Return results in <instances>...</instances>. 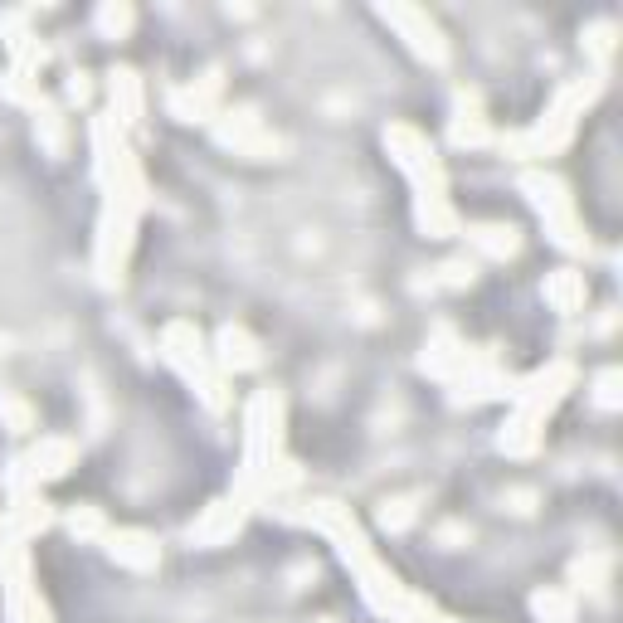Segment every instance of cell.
Listing matches in <instances>:
<instances>
[{"label":"cell","mask_w":623,"mask_h":623,"mask_svg":"<svg viewBox=\"0 0 623 623\" xmlns=\"http://www.w3.org/2000/svg\"><path fill=\"white\" fill-rule=\"evenodd\" d=\"M380 20H390L419 59H429V64H443V59H448V44H443L439 25H434L424 10H414V5H380Z\"/></svg>","instance_id":"6da1fadb"},{"label":"cell","mask_w":623,"mask_h":623,"mask_svg":"<svg viewBox=\"0 0 623 623\" xmlns=\"http://www.w3.org/2000/svg\"><path fill=\"white\" fill-rule=\"evenodd\" d=\"M385 147H390V156L400 161L404 171L419 181V190H443V176H439V161H434V151H429V142L414 132V127H390L385 132Z\"/></svg>","instance_id":"7a4b0ae2"},{"label":"cell","mask_w":623,"mask_h":623,"mask_svg":"<svg viewBox=\"0 0 623 623\" xmlns=\"http://www.w3.org/2000/svg\"><path fill=\"white\" fill-rule=\"evenodd\" d=\"M74 458H78V448L69 439H39V448L20 468H25V482H39V477H64Z\"/></svg>","instance_id":"3957f363"},{"label":"cell","mask_w":623,"mask_h":623,"mask_svg":"<svg viewBox=\"0 0 623 623\" xmlns=\"http://www.w3.org/2000/svg\"><path fill=\"white\" fill-rule=\"evenodd\" d=\"M108 550H112V560H122L132 570H156V541H151L147 531H112Z\"/></svg>","instance_id":"277c9868"},{"label":"cell","mask_w":623,"mask_h":623,"mask_svg":"<svg viewBox=\"0 0 623 623\" xmlns=\"http://www.w3.org/2000/svg\"><path fill=\"white\" fill-rule=\"evenodd\" d=\"M234 531H239V502H220V507H210V512L190 526V541H195V546H215V541L234 536Z\"/></svg>","instance_id":"5b68a950"},{"label":"cell","mask_w":623,"mask_h":623,"mask_svg":"<svg viewBox=\"0 0 623 623\" xmlns=\"http://www.w3.org/2000/svg\"><path fill=\"white\" fill-rule=\"evenodd\" d=\"M215 346H220L215 356H220L224 370H254L258 366V346H254V336H249L244 327H224Z\"/></svg>","instance_id":"8992f818"},{"label":"cell","mask_w":623,"mask_h":623,"mask_svg":"<svg viewBox=\"0 0 623 623\" xmlns=\"http://www.w3.org/2000/svg\"><path fill=\"white\" fill-rule=\"evenodd\" d=\"M521 190L531 195V205L546 215V220H560V215H570V195H565V185L555 181V176H526Z\"/></svg>","instance_id":"52a82bcc"},{"label":"cell","mask_w":623,"mask_h":623,"mask_svg":"<svg viewBox=\"0 0 623 623\" xmlns=\"http://www.w3.org/2000/svg\"><path fill=\"white\" fill-rule=\"evenodd\" d=\"M112 108H117V117L122 122H137V112H142V83H137V74L132 69H112Z\"/></svg>","instance_id":"ba28073f"},{"label":"cell","mask_w":623,"mask_h":623,"mask_svg":"<svg viewBox=\"0 0 623 623\" xmlns=\"http://www.w3.org/2000/svg\"><path fill=\"white\" fill-rule=\"evenodd\" d=\"M531 614L546 623H570L575 619V599H570L565 589H541V594L531 599Z\"/></svg>","instance_id":"9c48e42d"},{"label":"cell","mask_w":623,"mask_h":623,"mask_svg":"<svg viewBox=\"0 0 623 623\" xmlns=\"http://www.w3.org/2000/svg\"><path fill=\"white\" fill-rule=\"evenodd\" d=\"M546 297L560 312H575V307L585 302V278H580V273H555L546 283Z\"/></svg>","instance_id":"30bf717a"},{"label":"cell","mask_w":623,"mask_h":623,"mask_svg":"<svg viewBox=\"0 0 623 623\" xmlns=\"http://www.w3.org/2000/svg\"><path fill=\"white\" fill-rule=\"evenodd\" d=\"M30 580H20V585H10V623H49L44 614V604H39L35 589H25Z\"/></svg>","instance_id":"8fae6325"},{"label":"cell","mask_w":623,"mask_h":623,"mask_svg":"<svg viewBox=\"0 0 623 623\" xmlns=\"http://www.w3.org/2000/svg\"><path fill=\"white\" fill-rule=\"evenodd\" d=\"M473 244L482 249V254H492V258H512L516 254V229H502V224H477Z\"/></svg>","instance_id":"7c38bea8"},{"label":"cell","mask_w":623,"mask_h":623,"mask_svg":"<svg viewBox=\"0 0 623 623\" xmlns=\"http://www.w3.org/2000/svg\"><path fill=\"white\" fill-rule=\"evenodd\" d=\"M35 132H39V142L54 151V156L64 151V117L54 112V103H44V98L35 103Z\"/></svg>","instance_id":"4fadbf2b"},{"label":"cell","mask_w":623,"mask_h":623,"mask_svg":"<svg viewBox=\"0 0 623 623\" xmlns=\"http://www.w3.org/2000/svg\"><path fill=\"white\" fill-rule=\"evenodd\" d=\"M5 526H15V531H44L49 526V507L39 497H25V502H15L5 512Z\"/></svg>","instance_id":"5bb4252c"},{"label":"cell","mask_w":623,"mask_h":623,"mask_svg":"<svg viewBox=\"0 0 623 623\" xmlns=\"http://www.w3.org/2000/svg\"><path fill=\"white\" fill-rule=\"evenodd\" d=\"M453 142H458V147H482V142H487V122L477 117V108L473 112L463 108L453 117Z\"/></svg>","instance_id":"9a60e30c"},{"label":"cell","mask_w":623,"mask_h":623,"mask_svg":"<svg viewBox=\"0 0 623 623\" xmlns=\"http://www.w3.org/2000/svg\"><path fill=\"white\" fill-rule=\"evenodd\" d=\"M0 419H5L15 434H30V429H35V409L25 400H15V395H0Z\"/></svg>","instance_id":"2e32d148"},{"label":"cell","mask_w":623,"mask_h":623,"mask_svg":"<svg viewBox=\"0 0 623 623\" xmlns=\"http://www.w3.org/2000/svg\"><path fill=\"white\" fill-rule=\"evenodd\" d=\"M98 30L108 39L127 35V30H132V10H127V5H103V10H98Z\"/></svg>","instance_id":"e0dca14e"},{"label":"cell","mask_w":623,"mask_h":623,"mask_svg":"<svg viewBox=\"0 0 623 623\" xmlns=\"http://www.w3.org/2000/svg\"><path fill=\"white\" fill-rule=\"evenodd\" d=\"M414 512H419V507H414V497H395V502H385V512H380V521H385L390 531H404V526L414 521Z\"/></svg>","instance_id":"ac0fdd59"},{"label":"cell","mask_w":623,"mask_h":623,"mask_svg":"<svg viewBox=\"0 0 623 623\" xmlns=\"http://www.w3.org/2000/svg\"><path fill=\"white\" fill-rule=\"evenodd\" d=\"M69 531H74V536H103V516L93 512V507H78V512L69 516Z\"/></svg>","instance_id":"d6986e66"},{"label":"cell","mask_w":623,"mask_h":623,"mask_svg":"<svg viewBox=\"0 0 623 623\" xmlns=\"http://www.w3.org/2000/svg\"><path fill=\"white\" fill-rule=\"evenodd\" d=\"M439 273H443V283H448V288H468V283H473V263H463V258L443 263Z\"/></svg>","instance_id":"ffe728a7"},{"label":"cell","mask_w":623,"mask_h":623,"mask_svg":"<svg viewBox=\"0 0 623 623\" xmlns=\"http://www.w3.org/2000/svg\"><path fill=\"white\" fill-rule=\"evenodd\" d=\"M594 400L604 404V409H614V404H619V370H604V375H599V390H594Z\"/></svg>","instance_id":"44dd1931"},{"label":"cell","mask_w":623,"mask_h":623,"mask_svg":"<svg viewBox=\"0 0 623 623\" xmlns=\"http://www.w3.org/2000/svg\"><path fill=\"white\" fill-rule=\"evenodd\" d=\"M589 49H594V59L604 64L609 49H614V25H594V30H589Z\"/></svg>","instance_id":"7402d4cb"},{"label":"cell","mask_w":623,"mask_h":623,"mask_svg":"<svg viewBox=\"0 0 623 623\" xmlns=\"http://www.w3.org/2000/svg\"><path fill=\"white\" fill-rule=\"evenodd\" d=\"M69 98H74V103H88V78L83 74L69 78Z\"/></svg>","instance_id":"603a6c76"},{"label":"cell","mask_w":623,"mask_h":623,"mask_svg":"<svg viewBox=\"0 0 623 623\" xmlns=\"http://www.w3.org/2000/svg\"><path fill=\"white\" fill-rule=\"evenodd\" d=\"M507 502H512V512H531V502H536V497H531V492H512Z\"/></svg>","instance_id":"cb8c5ba5"},{"label":"cell","mask_w":623,"mask_h":623,"mask_svg":"<svg viewBox=\"0 0 623 623\" xmlns=\"http://www.w3.org/2000/svg\"><path fill=\"white\" fill-rule=\"evenodd\" d=\"M317 623H336V619H317Z\"/></svg>","instance_id":"d4e9b609"}]
</instances>
